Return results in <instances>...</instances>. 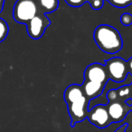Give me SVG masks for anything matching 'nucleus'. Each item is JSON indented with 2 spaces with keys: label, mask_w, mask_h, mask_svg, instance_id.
<instances>
[{
  "label": "nucleus",
  "mask_w": 132,
  "mask_h": 132,
  "mask_svg": "<svg viewBox=\"0 0 132 132\" xmlns=\"http://www.w3.org/2000/svg\"><path fill=\"white\" fill-rule=\"evenodd\" d=\"M95 43L102 51L108 54H115L123 46L122 38L118 30L108 24L99 25L93 32Z\"/></svg>",
  "instance_id": "obj_1"
},
{
  "label": "nucleus",
  "mask_w": 132,
  "mask_h": 132,
  "mask_svg": "<svg viewBox=\"0 0 132 132\" xmlns=\"http://www.w3.org/2000/svg\"><path fill=\"white\" fill-rule=\"evenodd\" d=\"M38 14V5L35 0H17L15 4L13 16L17 23L26 24Z\"/></svg>",
  "instance_id": "obj_2"
},
{
  "label": "nucleus",
  "mask_w": 132,
  "mask_h": 132,
  "mask_svg": "<svg viewBox=\"0 0 132 132\" xmlns=\"http://www.w3.org/2000/svg\"><path fill=\"white\" fill-rule=\"evenodd\" d=\"M105 68L109 78L116 83L124 82L129 75L128 63L121 57H112L107 60Z\"/></svg>",
  "instance_id": "obj_3"
},
{
  "label": "nucleus",
  "mask_w": 132,
  "mask_h": 132,
  "mask_svg": "<svg viewBox=\"0 0 132 132\" xmlns=\"http://www.w3.org/2000/svg\"><path fill=\"white\" fill-rule=\"evenodd\" d=\"M50 19L44 13L38 14L26 23L28 35L33 40L40 39L44 35L46 28L50 25Z\"/></svg>",
  "instance_id": "obj_4"
},
{
  "label": "nucleus",
  "mask_w": 132,
  "mask_h": 132,
  "mask_svg": "<svg viewBox=\"0 0 132 132\" xmlns=\"http://www.w3.org/2000/svg\"><path fill=\"white\" fill-rule=\"evenodd\" d=\"M87 118L91 123L100 129H104L111 123V120L108 112V108L102 104L94 106L87 113Z\"/></svg>",
  "instance_id": "obj_5"
},
{
  "label": "nucleus",
  "mask_w": 132,
  "mask_h": 132,
  "mask_svg": "<svg viewBox=\"0 0 132 132\" xmlns=\"http://www.w3.org/2000/svg\"><path fill=\"white\" fill-rule=\"evenodd\" d=\"M68 106V112L72 119V126H74L78 122L82 121L87 118V107H88V99L86 96L75 103H70Z\"/></svg>",
  "instance_id": "obj_6"
},
{
  "label": "nucleus",
  "mask_w": 132,
  "mask_h": 132,
  "mask_svg": "<svg viewBox=\"0 0 132 132\" xmlns=\"http://www.w3.org/2000/svg\"><path fill=\"white\" fill-rule=\"evenodd\" d=\"M85 81L98 82L105 85L109 77L104 65L100 63H92L86 68L84 72Z\"/></svg>",
  "instance_id": "obj_7"
},
{
  "label": "nucleus",
  "mask_w": 132,
  "mask_h": 132,
  "mask_svg": "<svg viewBox=\"0 0 132 132\" xmlns=\"http://www.w3.org/2000/svg\"><path fill=\"white\" fill-rule=\"evenodd\" d=\"M108 112L111 122H120L124 120L127 114V110L121 103L116 101L109 103L108 106Z\"/></svg>",
  "instance_id": "obj_8"
},
{
  "label": "nucleus",
  "mask_w": 132,
  "mask_h": 132,
  "mask_svg": "<svg viewBox=\"0 0 132 132\" xmlns=\"http://www.w3.org/2000/svg\"><path fill=\"white\" fill-rule=\"evenodd\" d=\"M104 85H105L101 83H98V82L85 81L81 86H82L83 93H84L86 98L88 100H91L95 97H98L102 94Z\"/></svg>",
  "instance_id": "obj_9"
},
{
  "label": "nucleus",
  "mask_w": 132,
  "mask_h": 132,
  "mask_svg": "<svg viewBox=\"0 0 132 132\" xmlns=\"http://www.w3.org/2000/svg\"><path fill=\"white\" fill-rule=\"evenodd\" d=\"M84 96L85 94L83 93L82 86L79 85H72L67 87L66 90L64 91V100L67 105L80 101Z\"/></svg>",
  "instance_id": "obj_10"
},
{
  "label": "nucleus",
  "mask_w": 132,
  "mask_h": 132,
  "mask_svg": "<svg viewBox=\"0 0 132 132\" xmlns=\"http://www.w3.org/2000/svg\"><path fill=\"white\" fill-rule=\"evenodd\" d=\"M39 4L44 10V14H46L56 10L59 5V0H40Z\"/></svg>",
  "instance_id": "obj_11"
},
{
  "label": "nucleus",
  "mask_w": 132,
  "mask_h": 132,
  "mask_svg": "<svg viewBox=\"0 0 132 132\" xmlns=\"http://www.w3.org/2000/svg\"><path fill=\"white\" fill-rule=\"evenodd\" d=\"M9 27L6 22L4 19L0 18V42H2L8 34Z\"/></svg>",
  "instance_id": "obj_12"
},
{
  "label": "nucleus",
  "mask_w": 132,
  "mask_h": 132,
  "mask_svg": "<svg viewBox=\"0 0 132 132\" xmlns=\"http://www.w3.org/2000/svg\"><path fill=\"white\" fill-rule=\"evenodd\" d=\"M113 6L118 8H125L132 4V0H108Z\"/></svg>",
  "instance_id": "obj_13"
},
{
  "label": "nucleus",
  "mask_w": 132,
  "mask_h": 132,
  "mask_svg": "<svg viewBox=\"0 0 132 132\" xmlns=\"http://www.w3.org/2000/svg\"><path fill=\"white\" fill-rule=\"evenodd\" d=\"M120 23L124 26H129L132 24V14L129 13H125L120 16Z\"/></svg>",
  "instance_id": "obj_14"
},
{
  "label": "nucleus",
  "mask_w": 132,
  "mask_h": 132,
  "mask_svg": "<svg viewBox=\"0 0 132 132\" xmlns=\"http://www.w3.org/2000/svg\"><path fill=\"white\" fill-rule=\"evenodd\" d=\"M64 1L72 7H80L88 2V0H64Z\"/></svg>",
  "instance_id": "obj_15"
},
{
  "label": "nucleus",
  "mask_w": 132,
  "mask_h": 132,
  "mask_svg": "<svg viewBox=\"0 0 132 132\" xmlns=\"http://www.w3.org/2000/svg\"><path fill=\"white\" fill-rule=\"evenodd\" d=\"M108 99H109V103H113V102H116L117 99L119 98L118 94V90H110L108 93Z\"/></svg>",
  "instance_id": "obj_16"
},
{
  "label": "nucleus",
  "mask_w": 132,
  "mask_h": 132,
  "mask_svg": "<svg viewBox=\"0 0 132 132\" xmlns=\"http://www.w3.org/2000/svg\"><path fill=\"white\" fill-rule=\"evenodd\" d=\"M130 92V89L129 86H122L120 89H118V94L120 97H124V96H127L129 94Z\"/></svg>",
  "instance_id": "obj_17"
},
{
  "label": "nucleus",
  "mask_w": 132,
  "mask_h": 132,
  "mask_svg": "<svg viewBox=\"0 0 132 132\" xmlns=\"http://www.w3.org/2000/svg\"><path fill=\"white\" fill-rule=\"evenodd\" d=\"M103 3L104 0H95V1L92 2L90 5L92 6V8L94 9V10H100L103 6Z\"/></svg>",
  "instance_id": "obj_18"
},
{
  "label": "nucleus",
  "mask_w": 132,
  "mask_h": 132,
  "mask_svg": "<svg viewBox=\"0 0 132 132\" xmlns=\"http://www.w3.org/2000/svg\"><path fill=\"white\" fill-rule=\"evenodd\" d=\"M126 128H127V124H126V125L121 126L120 128H119L118 129H116V131H115V132H125Z\"/></svg>",
  "instance_id": "obj_19"
},
{
  "label": "nucleus",
  "mask_w": 132,
  "mask_h": 132,
  "mask_svg": "<svg viewBox=\"0 0 132 132\" xmlns=\"http://www.w3.org/2000/svg\"><path fill=\"white\" fill-rule=\"evenodd\" d=\"M127 63H128V67H129V69L132 72V59H129Z\"/></svg>",
  "instance_id": "obj_20"
},
{
  "label": "nucleus",
  "mask_w": 132,
  "mask_h": 132,
  "mask_svg": "<svg viewBox=\"0 0 132 132\" xmlns=\"http://www.w3.org/2000/svg\"><path fill=\"white\" fill-rule=\"evenodd\" d=\"M4 2H5V0H0V13L2 12V10H3V7H4Z\"/></svg>",
  "instance_id": "obj_21"
},
{
  "label": "nucleus",
  "mask_w": 132,
  "mask_h": 132,
  "mask_svg": "<svg viewBox=\"0 0 132 132\" xmlns=\"http://www.w3.org/2000/svg\"><path fill=\"white\" fill-rule=\"evenodd\" d=\"M36 1H38V2H39V1H40V0H36Z\"/></svg>",
  "instance_id": "obj_22"
},
{
  "label": "nucleus",
  "mask_w": 132,
  "mask_h": 132,
  "mask_svg": "<svg viewBox=\"0 0 132 132\" xmlns=\"http://www.w3.org/2000/svg\"><path fill=\"white\" fill-rule=\"evenodd\" d=\"M131 89H132V88H131Z\"/></svg>",
  "instance_id": "obj_23"
}]
</instances>
